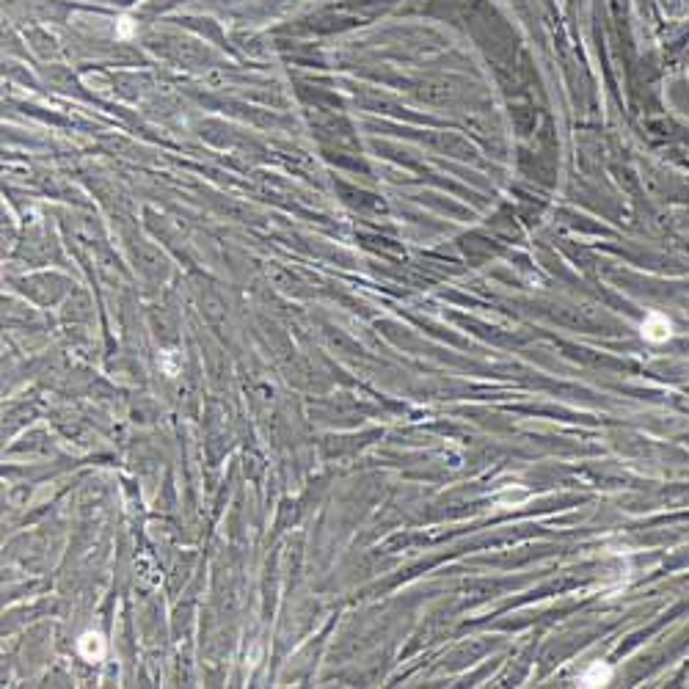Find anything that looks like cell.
Here are the masks:
<instances>
[{
  "label": "cell",
  "instance_id": "cell-1",
  "mask_svg": "<svg viewBox=\"0 0 689 689\" xmlns=\"http://www.w3.org/2000/svg\"><path fill=\"white\" fill-rule=\"evenodd\" d=\"M673 336V322L667 315L662 312H648V318L643 320V339L645 342H653V345H662Z\"/></svg>",
  "mask_w": 689,
  "mask_h": 689
},
{
  "label": "cell",
  "instance_id": "cell-2",
  "mask_svg": "<svg viewBox=\"0 0 689 689\" xmlns=\"http://www.w3.org/2000/svg\"><path fill=\"white\" fill-rule=\"evenodd\" d=\"M78 648H80V656L86 662H102V656H105V640L99 634H94V632H86L78 640Z\"/></svg>",
  "mask_w": 689,
  "mask_h": 689
},
{
  "label": "cell",
  "instance_id": "cell-3",
  "mask_svg": "<svg viewBox=\"0 0 689 689\" xmlns=\"http://www.w3.org/2000/svg\"><path fill=\"white\" fill-rule=\"evenodd\" d=\"M609 681H612V667L604 665V662H593V665L582 673V679H579L582 687H606Z\"/></svg>",
  "mask_w": 689,
  "mask_h": 689
},
{
  "label": "cell",
  "instance_id": "cell-4",
  "mask_svg": "<svg viewBox=\"0 0 689 689\" xmlns=\"http://www.w3.org/2000/svg\"><path fill=\"white\" fill-rule=\"evenodd\" d=\"M136 34V22L130 20V17H122L119 22H116V39H130Z\"/></svg>",
  "mask_w": 689,
  "mask_h": 689
}]
</instances>
